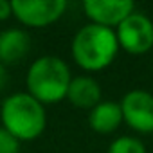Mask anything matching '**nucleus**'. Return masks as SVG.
<instances>
[{
    "mask_svg": "<svg viewBox=\"0 0 153 153\" xmlns=\"http://www.w3.org/2000/svg\"><path fill=\"white\" fill-rule=\"evenodd\" d=\"M31 51V36L24 29H6L0 31V63L15 65L22 61Z\"/></svg>",
    "mask_w": 153,
    "mask_h": 153,
    "instance_id": "obj_9",
    "label": "nucleus"
},
{
    "mask_svg": "<svg viewBox=\"0 0 153 153\" xmlns=\"http://www.w3.org/2000/svg\"><path fill=\"white\" fill-rule=\"evenodd\" d=\"M115 36L119 49L124 52L133 56L146 54L153 49V22L148 15L135 11L115 29Z\"/></svg>",
    "mask_w": 153,
    "mask_h": 153,
    "instance_id": "obj_4",
    "label": "nucleus"
},
{
    "mask_svg": "<svg viewBox=\"0 0 153 153\" xmlns=\"http://www.w3.org/2000/svg\"><path fill=\"white\" fill-rule=\"evenodd\" d=\"M0 153H20V142L0 126Z\"/></svg>",
    "mask_w": 153,
    "mask_h": 153,
    "instance_id": "obj_12",
    "label": "nucleus"
},
{
    "mask_svg": "<svg viewBox=\"0 0 153 153\" xmlns=\"http://www.w3.org/2000/svg\"><path fill=\"white\" fill-rule=\"evenodd\" d=\"M72 81V74L68 65L52 54H45L36 58L25 76L27 94H31L36 101L45 105H56L67 99V92Z\"/></svg>",
    "mask_w": 153,
    "mask_h": 153,
    "instance_id": "obj_2",
    "label": "nucleus"
},
{
    "mask_svg": "<svg viewBox=\"0 0 153 153\" xmlns=\"http://www.w3.org/2000/svg\"><path fill=\"white\" fill-rule=\"evenodd\" d=\"M119 51L115 31L96 24L83 25L70 43V54L76 65L87 72H99L110 67Z\"/></svg>",
    "mask_w": 153,
    "mask_h": 153,
    "instance_id": "obj_1",
    "label": "nucleus"
},
{
    "mask_svg": "<svg viewBox=\"0 0 153 153\" xmlns=\"http://www.w3.org/2000/svg\"><path fill=\"white\" fill-rule=\"evenodd\" d=\"M83 11L90 24L115 31L131 13H135V4L131 0H85Z\"/></svg>",
    "mask_w": 153,
    "mask_h": 153,
    "instance_id": "obj_7",
    "label": "nucleus"
},
{
    "mask_svg": "<svg viewBox=\"0 0 153 153\" xmlns=\"http://www.w3.org/2000/svg\"><path fill=\"white\" fill-rule=\"evenodd\" d=\"M13 16V4L7 0H0V22H6Z\"/></svg>",
    "mask_w": 153,
    "mask_h": 153,
    "instance_id": "obj_13",
    "label": "nucleus"
},
{
    "mask_svg": "<svg viewBox=\"0 0 153 153\" xmlns=\"http://www.w3.org/2000/svg\"><path fill=\"white\" fill-rule=\"evenodd\" d=\"M123 110L119 103L101 101L88 112V126L99 135H110L123 124Z\"/></svg>",
    "mask_w": 153,
    "mask_h": 153,
    "instance_id": "obj_10",
    "label": "nucleus"
},
{
    "mask_svg": "<svg viewBox=\"0 0 153 153\" xmlns=\"http://www.w3.org/2000/svg\"><path fill=\"white\" fill-rule=\"evenodd\" d=\"M123 121L137 133H153V94L130 90L121 99Z\"/></svg>",
    "mask_w": 153,
    "mask_h": 153,
    "instance_id": "obj_6",
    "label": "nucleus"
},
{
    "mask_svg": "<svg viewBox=\"0 0 153 153\" xmlns=\"http://www.w3.org/2000/svg\"><path fill=\"white\" fill-rule=\"evenodd\" d=\"M7 79H9V76H7V68H6V65L0 63V90H2V88L7 85Z\"/></svg>",
    "mask_w": 153,
    "mask_h": 153,
    "instance_id": "obj_14",
    "label": "nucleus"
},
{
    "mask_svg": "<svg viewBox=\"0 0 153 153\" xmlns=\"http://www.w3.org/2000/svg\"><path fill=\"white\" fill-rule=\"evenodd\" d=\"M13 16L25 27H49L56 24L65 9V0H13Z\"/></svg>",
    "mask_w": 153,
    "mask_h": 153,
    "instance_id": "obj_5",
    "label": "nucleus"
},
{
    "mask_svg": "<svg viewBox=\"0 0 153 153\" xmlns=\"http://www.w3.org/2000/svg\"><path fill=\"white\" fill-rule=\"evenodd\" d=\"M101 85L90 78V76H76L70 81L68 92H67V101L81 110H92L96 105H99L103 99Z\"/></svg>",
    "mask_w": 153,
    "mask_h": 153,
    "instance_id": "obj_8",
    "label": "nucleus"
},
{
    "mask_svg": "<svg viewBox=\"0 0 153 153\" xmlns=\"http://www.w3.org/2000/svg\"><path fill=\"white\" fill-rule=\"evenodd\" d=\"M106 153H146V146L140 139L131 135H121L108 146Z\"/></svg>",
    "mask_w": 153,
    "mask_h": 153,
    "instance_id": "obj_11",
    "label": "nucleus"
},
{
    "mask_svg": "<svg viewBox=\"0 0 153 153\" xmlns=\"http://www.w3.org/2000/svg\"><path fill=\"white\" fill-rule=\"evenodd\" d=\"M2 128L18 142L38 139L47 128L45 106L27 92H15L0 105Z\"/></svg>",
    "mask_w": 153,
    "mask_h": 153,
    "instance_id": "obj_3",
    "label": "nucleus"
}]
</instances>
